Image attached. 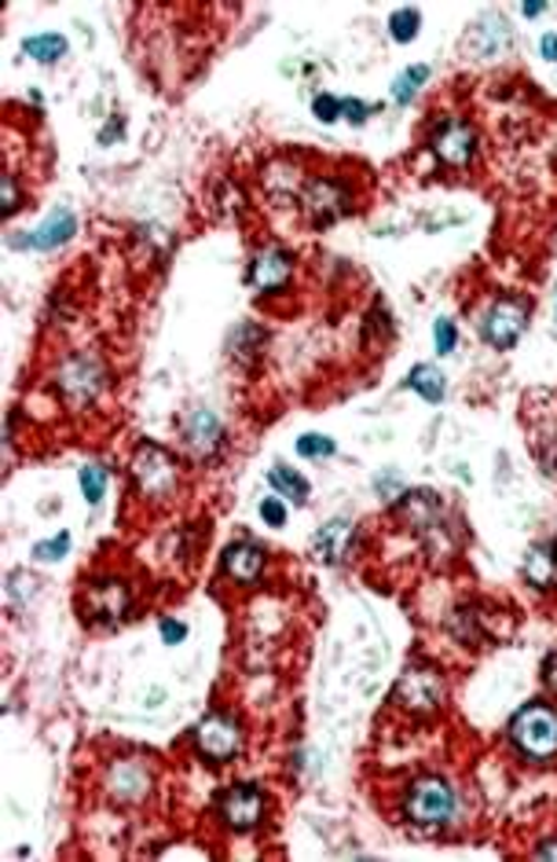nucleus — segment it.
I'll return each mask as SVG.
<instances>
[{
	"label": "nucleus",
	"instance_id": "obj_1",
	"mask_svg": "<svg viewBox=\"0 0 557 862\" xmlns=\"http://www.w3.org/2000/svg\"><path fill=\"white\" fill-rule=\"evenodd\" d=\"M510 738L521 756L528 760H554L557 756V712L546 705H528L513 716Z\"/></svg>",
	"mask_w": 557,
	"mask_h": 862
},
{
	"label": "nucleus",
	"instance_id": "obj_2",
	"mask_svg": "<svg viewBox=\"0 0 557 862\" xmlns=\"http://www.w3.org/2000/svg\"><path fill=\"white\" fill-rule=\"evenodd\" d=\"M133 477L147 499H169L180 485L177 455H169L158 444H140L133 452Z\"/></svg>",
	"mask_w": 557,
	"mask_h": 862
},
{
	"label": "nucleus",
	"instance_id": "obj_3",
	"mask_svg": "<svg viewBox=\"0 0 557 862\" xmlns=\"http://www.w3.org/2000/svg\"><path fill=\"white\" fill-rule=\"evenodd\" d=\"M243 745H246V730L235 716H227V712L205 716L202 723L194 727V749H199V756L210 760V763L238 760Z\"/></svg>",
	"mask_w": 557,
	"mask_h": 862
},
{
	"label": "nucleus",
	"instance_id": "obj_4",
	"mask_svg": "<svg viewBox=\"0 0 557 862\" xmlns=\"http://www.w3.org/2000/svg\"><path fill=\"white\" fill-rule=\"evenodd\" d=\"M411 822L419 826H447L455 815V789L444 778H422L411 785L408 804H403Z\"/></svg>",
	"mask_w": 557,
	"mask_h": 862
},
{
	"label": "nucleus",
	"instance_id": "obj_5",
	"mask_svg": "<svg viewBox=\"0 0 557 862\" xmlns=\"http://www.w3.org/2000/svg\"><path fill=\"white\" fill-rule=\"evenodd\" d=\"M444 694L447 686L441 679V672L430 668V664H411L400 675V683L392 686V701L411 708V712H436L444 705Z\"/></svg>",
	"mask_w": 557,
	"mask_h": 862
},
{
	"label": "nucleus",
	"instance_id": "obj_6",
	"mask_svg": "<svg viewBox=\"0 0 557 862\" xmlns=\"http://www.w3.org/2000/svg\"><path fill=\"white\" fill-rule=\"evenodd\" d=\"M81 609L92 628H118L129 617V587L114 576H103L81 595Z\"/></svg>",
	"mask_w": 557,
	"mask_h": 862
},
{
	"label": "nucleus",
	"instance_id": "obj_7",
	"mask_svg": "<svg viewBox=\"0 0 557 862\" xmlns=\"http://www.w3.org/2000/svg\"><path fill=\"white\" fill-rule=\"evenodd\" d=\"M56 386L70 408H85V404H92L103 389V364L96 356H70L67 364L59 367Z\"/></svg>",
	"mask_w": 557,
	"mask_h": 862
},
{
	"label": "nucleus",
	"instance_id": "obj_8",
	"mask_svg": "<svg viewBox=\"0 0 557 862\" xmlns=\"http://www.w3.org/2000/svg\"><path fill=\"white\" fill-rule=\"evenodd\" d=\"M301 206H304V213H309V221L315 228H326V224H334V221H342V217L353 213V191H348L342 180L323 177V180H312L309 188H304Z\"/></svg>",
	"mask_w": 557,
	"mask_h": 862
},
{
	"label": "nucleus",
	"instance_id": "obj_9",
	"mask_svg": "<svg viewBox=\"0 0 557 862\" xmlns=\"http://www.w3.org/2000/svg\"><path fill=\"white\" fill-rule=\"evenodd\" d=\"M265 811H268V796L254 782L232 785V789L216 800V815H221V822L232 829H254L260 818H265Z\"/></svg>",
	"mask_w": 557,
	"mask_h": 862
},
{
	"label": "nucleus",
	"instance_id": "obj_10",
	"mask_svg": "<svg viewBox=\"0 0 557 862\" xmlns=\"http://www.w3.org/2000/svg\"><path fill=\"white\" fill-rule=\"evenodd\" d=\"M221 441H224V430H221V419H216L213 411H205V408H194L191 415H183V422H180V444H183V452L191 455V460H213L216 449H221Z\"/></svg>",
	"mask_w": 557,
	"mask_h": 862
},
{
	"label": "nucleus",
	"instance_id": "obj_11",
	"mask_svg": "<svg viewBox=\"0 0 557 862\" xmlns=\"http://www.w3.org/2000/svg\"><path fill=\"white\" fill-rule=\"evenodd\" d=\"M524 327H528V309H524L521 301H513V298H502L495 301L488 309L484 316V342L491 349H513L521 342V334H524Z\"/></svg>",
	"mask_w": 557,
	"mask_h": 862
},
{
	"label": "nucleus",
	"instance_id": "obj_12",
	"mask_svg": "<svg viewBox=\"0 0 557 862\" xmlns=\"http://www.w3.org/2000/svg\"><path fill=\"white\" fill-rule=\"evenodd\" d=\"M290 276H293V257L279 246H265L249 261L246 283L260 294H279L290 283Z\"/></svg>",
	"mask_w": 557,
	"mask_h": 862
},
{
	"label": "nucleus",
	"instance_id": "obj_13",
	"mask_svg": "<svg viewBox=\"0 0 557 862\" xmlns=\"http://www.w3.org/2000/svg\"><path fill=\"white\" fill-rule=\"evenodd\" d=\"M433 151L444 166L452 169H466L477 155V129L466 122H444L433 133Z\"/></svg>",
	"mask_w": 557,
	"mask_h": 862
},
{
	"label": "nucleus",
	"instance_id": "obj_14",
	"mask_svg": "<svg viewBox=\"0 0 557 862\" xmlns=\"http://www.w3.org/2000/svg\"><path fill=\"white\" fill-rule=\"evenodd\" d=\"M74 232H78V217H74L70 210H56L45 224L34 228V232L15 235L12 246H15V250H26V246H30V250H59Z\"/></svg>",
	"mask_w": 557,
	"mask_h": 862
},
{
	"label": "nucleus",
	"instance_id": "obj_15",
	"mask_svg": "<svg viewBox=\"0 0 557 862\" xmlns=\"http://www.w3.org/2000/svg\"><path fill=\"white\" fill-rule=\"evenodd\" d=\"M353 548H356V526L353 521H342V518L331 521V526H323L312 540L315 559L326 562V565H342L348 554H353Z\"/></svg>",
	"mask_w": 557,
	"mask_h": 862
},
{
	"label": "nucleus",
	"instance_id": "obj_16",
	"mask_svg": "<svg viewBox=\"0 0 557 862\" xmlns=\"http://www.w3.org/2000/svg\"><path fill=\"white\" fill-rule=\"evenodd\" d=\"M224 573L232 576L235 584H257L260 573H265V548H257V543H232V548L224 551Z\"/></svg>",
	"mask_w": 557,
	"mask_h": 862
},
{
	"label": "nucleus",
	"instance_id": "obj_17",
	"mask_svg": "<svg viewBox=\"0 0 557 862\" xmlns=\"http://www.w3.org/2000/svg\"><path fill=\"white\" fill-rule=\"evenodd\" d=\"M151 789V771L140 760H118L107 774V793L118 800H140Z\"/></svg>",
	"mask_w": 557,
	"mask_h": 862
},
{
	"label": "nucleus",
	"instance_id": "obj_18",
	"mask_svg": "<svg viewBox=\"0 0 557 862\" xmlns=\"http://www.w3.org/2000/svg\"><path fill=\"white\" fill-rule=\"evenodd\" d=\"M524 581L539 592H554L557 587V543H535L524 559Z\"/></svg>",
	"mask_w": 557,
	"mask_h": 862
},
{
	"label": "nucleus",
	"instance_id": "obj_19",
	"mask_svg": "<svg viewBox=\"0 0 557 862\" xmlns=\"http://www.w3.org/2000/svg\"><path fill=\"white\" fill-rule=\"evenodd\" d=\"M408 386L419 393V397L430 400V404H441L447 382H444V375H441V371H436L433 364H419V367H414L411 375H408Z\"/></svg>",
	"mask_w": 557,
	"mask_h": 862
},
{
	"label": "nucleus",
	"instance_id": "obj_20",
	"mask_svg": "<svg viewBox=\"0 0 557 862\" xmlns=\"http://www.w3.org/2000/svg\"><path fill=\"white\" fill-rule=\"evenodd\" d=\"M268 485L276 488L279 496L293 499V504H304V499H309V482H304L301 474H293L290 466H271V471H268Z\"/></svg>",
	"mask_w": 557,
	"mask_h": 862
},
{
	"label": "nucleus",
	"instance_id": "obj_21",
	"mask_svg": "<svg viewBox=\"0 0 557 862\" xmlns=\"http://www.w3.org/2000/svg\"><path fill=\"white\" fill-rule=\"evenodd\" d=\"M26 56L34 63H59L67 56V37L59 34H37V37H26Z\"/></svg>",
	"mask_w": 557,
	"mask_h": 862
},
{
	"label": "nucleus",
	"instance_id": "obj_22",
	"mask_svg": "<svg viewBox=\"0 0 557 862\" xmlns=\"http://www.w3.org/2000/svg\"><path fill=\"white\" fill-rule=\"evenodd\" d=\"M419 26H422V15L414 12V8H403L389 19V34L400 41V45H411L414 37H419Z\"/></svg>",
	"mask_w": 557,
	"mask_h": 862
},
{
	"label": "nucleus",
	"instance_id": "obj_23",
	"mask_svg": "<svg viewBox=\"0 0 557 862\" xmlns=\"http://www.w3.org/2000/svg\"><path fill=\"white\" fill-rule=\"evenodd\" d=\"M430 78V67H411V70H403L397 85H392V100H397L400 107L403 103H411V96L422 89V81Z\"/></svg>",
	"mask_w": 557,
	"mask_h": 862
},
{
	"label": "nucleus",
	"instance_id": "obj_24",
	"mask_svg": "<svg viewBox=\"0 0 557 862\" xmlns=\"http://www.w3.org/2000/svg\"><path fill=\"white\" fill-rule=\"evenodd\" d=\"M81 488H85V499H89V507L100 504L103 493H107V471H103V466H96V463L81 466Z\"/></svg>",
	"mask_w": 557,
	"mask_h": 862
},
{
	"label": "nucleus",
	"instance_id": "obj_25",
	"mask_svg": "<svg viewBox=\"0 0 557 862\" xmlns=\"http://www.w3.org/2000/svg\"><path fill=\"white\" fill-rule=\"evenodd\" d=\"M298 455H304V460H323V455H334V441L323 438V433H304L298 441Z\"/></svg>",
	"mask_w": 557,
	"mask_h": 862
},
{
	"label": "nucleus",
	"instance_id": "obj_26",
	"mask_svg": "<svg viewBox=\"0 0 557 862\" xmlns=\"http://www.w3.org/2000/svg\"><path fill=\"white\" fill-rule=\"evenodd\" d=\"M67 551H70V537H67V532H59L56 540L37 543V548H34V559H37V562H59Z\"/></svg>",
	"mask_w": 557,
	"mask_h": 862
},
{
	"label": "nucleus",
	"instance_id": "obj_27",
	"mask_svg": "<svg viewBox=\"0 0 557 862\" xmlns=\"http://www.w3.org/2000/svg\"><path fill=\"white\" fill-rule=\"evenodd\" d=\"M433 342H436V353L447 356L455 349V323L452 320H436L433 323Z\"/></svg>",
	"mask_w": 557,
	"mask_h": 862
},
{
	"label": "nucleus",
	"instance_id": "obj_28",
	"mask_svg": "<svg viewBox=\"0 0 557 862\" xmlns=\"http://www.w3.org/2000/svg\"><path fill=\"white\" fill-rule=\"evenodd\" d=\"M312 114L320 118V122H337V118H342V100H334V96H315Z\"/></svg>",
	"mask_w": 557,
	"mask_h": 862
},
{
	"label": "nucleus",
	"instance_id": "obj_29",
	"mask_svg": "<svg viewBox=\"0 0 557 862\" xmlns=\"http://www.w3.org/2000/svg\"><path fill=\"white\" fill-rule=\"evenodd\" d=\"M260 518H265L271 529H279L282 521H287V507H282L276 496H268V499H260Z\"/></svg>",
	"mask_w": 557,
	"mask_h": 862
},
{
	"label": "nucleus",
	"instance_id": "obj_30",
	"mask_svg": "<svg viewBox=\"0 0 557 862\" xmlns=\"http://www.w3.org/2000/svg\"><path fill=\"white\" fill-rule=\"evenodd\" d=\"M342 114H345L353 125H364L367 118H370V107H367V103H359V100H342Z\"/></svg>",
	"mask_w": 557,
	"mask_h": 862
},
{
	"label": "nucleus",
	"instance_id": "obj_31",
	"mask_svg": "<svg viewBox=\"0 0 557 862\" xmlns=\"http://www.w3.org/2000/svg\"><path fill=\"white\" fill-rule=\"evenodd\" d=\"M183 636H188V628H183V625H177V620H161V639H166L169 646L183 642Z\"/></svg>",
	"mask_w": 557,
	"mask_h": 862
},
{
	"label": "nucleus",
	"instance_id": "obj_32",
	"mask_svg": "<svg viewBox=\"0 0 557 862\" xmlns=\"http://www.w3.org/2000/svg\"><path fill=\"white\" fill-rule=\"evenodd\" d=\"M19 206V188L12 177H4V217H12Z\"/></svg>",
	"mask_w": 557,
	"mask_h": 862
},
{
	"label": "nucleus",
	"instance_id": "obj_33",
	"mask_svg": "<svg viewBox=\"0 0 557 862\" xmlns=\"http://www.w3.org/2000/svg\"><path fill=\"white\" fill-rule=\"evenodd\" d=\"M543 683H546V690L557 694V653H550L546 664H543Z\"/></svg>",
	"mask_w": 557,
	"mask_h": 862
},
{
	"label": "nucleus",
	"instance_id": "obj_34",
	"mask_svg": "<svg viewBox=\"0 0 557 862\" xmlns=\"http://www.w3.org/2000/svg\"><path fill=\"white\" fill-rule=\"evenodd\" d=\"M539 48H543V59L557 63V34H546V37L539 41Z\"/></svg>",
	"mask_w": 557,
	"mask_h": 862
},
{
	"label": "nucleus",
	"instance_id": "obj_35",
	"mask_svg": "<svg viewBox=\"0 0 557 862\" xmlns=\"http://www.w3.org/2000/svg\"><path fill=\"white\" fill-rule=\"evenodd\" d=\"M535 859H557V840H546V844L535 848Z\"/></svg>",
	"mask_w": 557,
	"mask_h": 862
},
{
	"label": "nucleus",
	"instance_id": "obj_36",
	"mask_svg": "<svg viewBox=\"0 0 557 862\" xmlns=\"http://www.w3.org/2000/svg\"><path fill=\"white\" fill-rule=\"evenodd\" d=\"M521 12H524V15H543L546 4H521Z\"/></svg>",
	"mask_w": 557,
	"mask_h": 862
},
{
	"label": "nucleus",
	"instance_id": "obj_37",
	"mask_svg": "<svg viewBox=\"0 0 557 862\" xmlns=\"http://www.w3.org/2000/svg\"><path fill=\"white\" fill-rule=\"evenodd\" d=\"M546 466H550V471L557 474V438H554V449L546 452Z\"/></svg>",
	"mask_w": 557,
	"mask_h": 862
}]
</instances>
